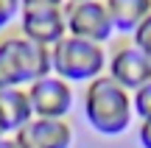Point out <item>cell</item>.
<instances>
[{
	"instance_id": "cell-8",
	"label": "cell",
	"mask_w": 151,
	"mask_h": 148,
	"mask_svg": "<svg viewBox=\"0 0 151 148\" xmlns=\"http://www.w3.org/2000/svg\"><path fill=\"white\" fill-rule=\"evenodd\" d=\"M14 143L20 148H70L73 145V129L67 120L34 117L31 123H25L14 134Z\"/></svg>"
},
{
	"instance_id": "cell-16",
	"label": "cell",
	"mask_w": 151,
	"mask_h": 148,
	"mask_svg": "<svg viewBox=\"0 0 151 148\" xmlns=\"http://www.w3.org/2000/svg\"><path fill=\"white\" fill-rule=\"evenodd\" d=\"M0 148H20V145L14 143V137H3L0 140Z\"/></svg>"
},
{
	"instance_id": "cell-11",
	"label": "cell",
	"mask_w": 151,
	"mask_h": 148,
	"mask_svg": "<svg viewBox=\"0 0 151 148\" xmlns=\"http://www.w3.org/2000/svg\"><path fill=\"white\" fill-rule=\"evenodd\" d=\"M132 45H134V48L151 61V14L137 25V31L132 34Z\"/></svg>"
},
{
	"instance_id": "cell-2",
	"label": "cell",
	"mask_w": 151,
	"mask_h": 148,
	"mask_svg": "<svg viewBox=\"0 0 151 148\" xmlns=\"http://www.w3.org/2000/svg\"><path fill=\"white\" fill-rule=\"evenodd\" d=\"M50 50L20 36L0 39V89H22L50 76Z\"/></svg>"
},
{
	"instance_id": "cell-18",
	"label": "cell",
	"mask_w": 151,
	"mask_h": 148,
	"mask_svg": "<svg viewBox=\"0 0 151 148\" xmlns=\"http://www.w3.org/2000/svg\"><path fill=\"white\" fill-rule=\"evenodd\" d=\"M73 3H84V0H73Z\"/></svg>"
},
{
	"instance_id": "cell-7",
	"label": "cell",
	"mask_w": 151,
	"mask_h": 148,
	"mask_svg": "<svg viewBox=\"0 0 151 148\" xmlns=\"http://www.w3.org/2000/svg\"><path fill=\"white\" fill-rule=\"evenodd\" d=\"M106 67H109V78H115V84H120L126 92H137L140 87H146L151 81V61L134 45L118 48L109 56Z\"/></svg>"
},
{
	"instance_id": "cell-17",
	"label": "cell",
	"mask_w": 151,
	"mask_h": 148,
	"mask_svg": "<svg viewBox=\"0 0 151 148\" xmlns=\"http://www.w3.org/2000/svg\"><path fill=\"white\" fill-rule=\"evenodd\" d=\"M3 137H6V132H3V126H0V140H3Z\"/></svg>"
},
{
	"instance_id": "cell-15",
	"label": "cell",
	"mask_w": 151,
	"mask_h": 148,
	"mask_svg": "<svg viewBox=\"0 0 151 148\" xmlns=\"http://www.w3.org/2000/svg\"><path fill=\"white\" fill-rule=\"evenodd\" d=\"M137 140H140V148H151V117L140 123V129H137Z\"/></svg>"
},
{
	"instance_id": "cell-4",
	"label": "cell",
	"mask_w": 151,
	"mask_h": 148,
	"mask_svg": "<svg viewBox=\"0 0 151 148\" xmlns=\"http://www.w3.org/2000/svg\"><path fill=\"white\" fill-rule=\"evenodd\" d=\"M65 17H67V34L70 36H78V39H87V42L104 45L115 34L112 17H109L104 0L73 3L70 9H65Z\"/></svg>"
},
{
	"instance_id": "cell-13",
	"label": "cell",
	"mask_w": 151,
	"mask_h": 148,
	"mask_svg": "<svg viewBox=\"0 0 151 148\" xmlns=\"http://www.w3.org/2000/svg\"><path fill=\"white\" fill-rule=\"evenodd\" d=\"M20 11H22L20 0H0V31H3L14 17H20Z\"/></svg>"
},
{
	"instance_id": "cell-14",
	"label": "cell",
	"mask_w": 151,
	"mask_h": 148,
	"mask_svg": "<svg viewBox=\"0 0 151 148\" xmlns=\"http://www.w3.org/2000/svg\"><path fill=\"white\" fill-rule=\"evenodd\" d=\"M22 9H62L65 0H20Z\"/></svg>"
},
{
	"instance_id": "cell-6",
	"label": "cell",
	"mask_w": 151,
	"mask_h": 148,
	"mask_svg": "<svg viewBox=\"0 0 151 148\" xmlns=\"http://www.w3.org/2000/svg\"><path fill=\"white\" fill-rule=\"evenodd\" d=\"M22 36L42 48H53L67 36V17L65 9H22L20 11Z\"/></svg>"
},
{
	"instance_id": "cell-10",
	"label": "cell",
	"mask_w": 151,
	"mask_h": 148,
	"mask_svg": "<svg viewBox=\"0 0 151 148\" xmlns=\"http://www.w3.org/2000/svg\"><path fill=\"white\" fill-rule=\"evenodd\" d=\"M104 3L115 31L120 34H134L137 25L151 14V0H104Z\"/></svg>"
},
{
	"instance_id": "cell-9",
	"label": "cell",
	"mask_w": 151,
	"mask_h": 148,
	"mask_svg": "<svg viewBox=\"0 0 151 148\" xmlns=\"http://www.w3.org/2000/svg\"><path fill=\"white\" fill-rule=\"evenodd\" d=\"M34 120V109L25 89H0V126L6 134H17Z\"/></svg>"
},
{
	"instance_id": "cell-5",
	"label": "cell",
	"mask_w": 151,
	"mask_h": 148,
	"mask_svg": "<svg viewBox=\"0 0 151 148\" xmlns=\"http://www.w3.org/2000/svg\"><path fill=\"white\" fill-rule=\"evenodd\" d=\"M28 101H31L34 117H48V120H65L73 109V89L67 81L59 76H45L34 81L25 89Z\"/></svg>"
},
{
	"instance_id": "cell-3",
	"label": "cell",
	"mask_w": 151,
	"mask_h": 148,
	"mask_svg": "<svg viewBox=\"0 0 151 148\" xmlns=\"http://www.w3.org/2000/svg\"><path fill=\"white\" fill-rule=\"evenodd\" d=\"M106 61L109 59H106L101 45L78 39V36H70V34L59 45L50 48V70L67 84H76V81L90 84L95 78H101Z\"/></svg>"
},
{
	"instance_id": "cell-12",
	"label": "cell",
	"mask_w": 151,
	"mask_h": 148,
	"mask_svg": "<svg viewBox=\"0 0 151 148\" xmlns=\"http://www.w3.org/2000/svg\"><path fill=\"white\" fill-rule=\"evenodd\" d=\"M132 106H134L140 120H148L151 117V81L146 87H140L137 92H132Z\"/></svg>"
},
{
	"instance_id": "cell-1",
	"label": "cell",
	"mask_w": 151,
	"mask_h": 148,
	"mask_svg": "<svg viewBox=\"0 0 151 148\" xmlns=\"http://www.w3.org/2000/svg\"><path fill=\"white\" fill-rule=\"evenodd\" d=\"M84 117L98 134H106V137L123 134L134 117L132 92H126L109 76L90 81L84 89Z\"/></svg>"
}]
</instances>
